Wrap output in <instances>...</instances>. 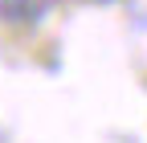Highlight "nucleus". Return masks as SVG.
I'll return each instance as SVG.
<instances>
[{"label": "nucleus", "instance_id": "1", "mask_svg": "<svg viewBox=\"0 0 147 143\" xmlns=\"http://www.w3.org/2000/svg\"><path fill=\"white\" fill-rule=\"evenodd\" d=\"M57 8V0H0V25L8 29H37Z\"/></svg>", "mask_w": 147, "mask_h": 143}, {"label": "nucleus", "instance_id": "2", "mask_svg": "<svg viewBox=\"0 0 147 143\" xmlns=\"http://www.w3.org/2000/svg\"><path fill=\"white\" fill-rule=\"evenodd\" d=\"M98 4H110V0H98Z\"/></svg>", "mask_w": 147, "mask_h": 143}]
</instances>
